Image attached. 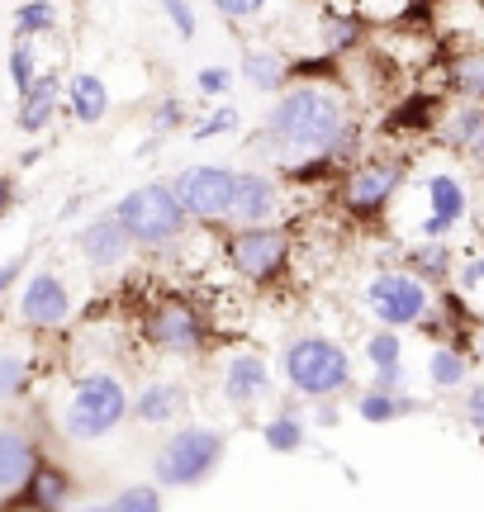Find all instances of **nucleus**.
<instances>
[{"label": "nucleus", "instance_id": "nucleus-4", "mask_svg": "<svg viewBox=\"0 0 484 512\" xmlns=\"http://www.w3.org/2000/svg\"><path fill=\"white\" fill-rule=\"evenodd\" d=\"M114 214L129 228L138 252L167 256L171 247H181L190 238V214L181 209L171 181H143V185H133V190H124L114 200Z\"/></svg>", "mask_w": 484, "mask_h": 512}, {"label": "nucleus", "instance_id": "nucleus-10", "mask_svg": "<svg viewBox=\"0 0 484 512\" xmlns=\"http://www.w3.org/2000/svg\"><path fill=\"white\" fill-rule=\"evenodd\" d=\"M233 181H238V166L224 162H190L171 176V190L181 209L190 214V223L200 228H228V209H233Z\"/></svg>", "mask_w": 484, "mask_h": 512}, {"label": "nucleus", "instance_id": "nucleus-25", "mask_svg": "<svg viewBox=\"0 0 484 512\" xmlns=\"http://www.w3.org/2000/svg\"><path fill=\"white\" fill-rule=\"evenodd\" d=\"M432 403L418 399V394H380V389H361L356 394V418L371 422V427H390L399 418H418L428 413Z\"/></svg>", "mask_w": 484, "mask_h": 512}, {"label": "nucleus", "instance_id": "nucleus-39", "mask_svg": "<svg viewBox=\"0 0 484 512\" xmlns=\"http://www.w3.org/2000/svg\"><path fill=\"white\" fill-rule=\"evenodd\" d=\"M366 389H380V394H409V370L404 361L399 366H385V370H371V384Z\"/></svg>", "mask_w": 484, "mask_h": 512}, {"label": "nucleus", "instance_id": "nucleus-29", "mask_svg": "<svg viewBox=\"0 0 484 512\" xmlns=\"http://www.w3.org/2000/svg\"><path fill=\"white\" fill-rule=\"evenodd\" d=\"M361 361L371 370H385V366H399L404 361V332L394 328H371L361 337Z\"/></svg>", "mask_w": 484, "mask_h": 512}, {"label": "nucleus", "instance_id": "nucleus-19", "mask_svg": "<svg viewBox=\"0 0 484 512\" xmlns=\"http://www.w3.org/2000/svg\"><path fill=\"white\" fill-rule=\"evenodd\" d=\"M38 465H43V451H38V441L29 432L24 427H0V498L19 494Z\"/></svg>", "mask_w": 484, "mask_h": 512}, {"label": "nucleus", "instance_id": "nucleus-14", "mask_svg": "<svg viewBox=\"0 0 484 512\" xmlns=\"http://www.w3.org/2000/svg\"><path fill=\"white\" fill-rule=\"evenodd\" d=\"M271 389H276V366L261 351H233L224 366H219V399L233 413H247V408L266 403Z\"/></svg>", "mask_w": 484, "mask_h": 512}, {"label": "nucleus", "instance_id": "nucleus-45", "mask_svg": "<svg viewBox=\"0 0 484 512\" xmlns=\"http://www.w3.org/2000/svg\"><path fill=\"white\" fill-rule=\"evenodd\" d=\"M76 512H110V503H86V508H76Z\"/></svg>", "mask_w": 484, "mask_h": 512}, {"label": "nucleus", "instance_id": "nucleus-32", "mask_svg": "<svg viewBox=\"0 0 484 512\" xmlns=\"http://www.w3.org/2000/svg\"><path fill=\"white\" fill-rule=\"evenodd\" d=\"M5 72H10V86L15 95H24L38 81V53H34V38H15V48L5 57Z\"/></svg>", "mask_w": 484, "mask_h": 512}, {"label": "nucleus", "instance_id": "nucleus-9", "mask_svg": "<svg viewBox=\"0 0 484 512\" xmlns=\"http://www.w3.org/2000/svg\"><path fill=\"white\" fill-rule=\"evenodd\" d=\"M409 185V162L399 157H361L342 171V214L356 223H380Z\"/></svg>", "mask_w": 484, "mask_h": 512}, {"label": "nucleus", "instance_id": "nucleus-13", "mask_svg": "<svg viewBox=\"0 0 484 512\" xmlns=\"http://www.w3.org/2000/svg\"><path fill=\"white\" fill-rule=\"evenodd\" d=\"M285 214V181L266 166H242L233 181V209H228V228H261V223H280Z\"/></svg>", "mask_w": 484, "mask_h": 512}, {"label": "nucleus", "instance_id": "nucleus-33", "mask_svg": "<svg viewBox=\"0 0 484 512\" xmlns=\"http://www.w3.org/2000/svg\"><path fill=\"white\" fill-rule=\"evenodd\" d=\"M242 128V114L238 105H214V110L200 119V124H190V143H209V138H224V133H238Z\"/></svg>", "mask_w": 484, "mask_h": 512}, {"label": "nucleus", "instance_id": "nucleus-17", "mask_svg": "<svg viewBox=\"0 0 484 512\" xmlns=\"http://www.w3.org/2000/svg\"><path fill=\"white\" fill-rule=\"evenodd\" d=\"M186 403H190V394L181 380H143L133 389L129 418L138 427H171V422L186 413Z\"/></svg>", "mask_w": 484, "mask_h": 512}, {"label": "nucleus", "instance_id": "nucleus-7", "mask_svg": "<svg viewBox=\"0 0 484 512\" xmlns=\"http://www.w3.org/2000/svg\"><path fill=\"white\" fill-rule=\"evenodd\" d=\"M224 261L233 266L242 285L252 290H271L285 280L290 261H295V233L290 223H261V228H228L224 233Z\"/></svg>", "mask_w": 484, "mask_h": 512}, {"label": "nucleus", "instance_id": "nucleus-34", "mask_svg": "<svg viewBox=\"0 0 484 512\" xmlns=\"http://www.w3.org/2000/svg\"><path fill=\"white\" fill-rule=\"evenodd\" d=\"M148 124L157 138H167V133H181V128L190 124V105L181 100V95H162L157 105L148 110Z\"/></svg>", "mask_w": 484, "mask_h": 512}, {"label": "nucleus", "instance_id": "nucleus-36", "mask_svg": "<svg viewBox=\"0 0 484 512\" xmlns=\"http://www.w3.org/2000/svg\"><path fill=\"white\" fill-rule=\"evenodd\" d=\"M162 15L171 19V29H176L181 43H195V34H200V15H195L190 0H162Z\"/></svg>", "mask_w": 484, "mask_h": 512}, {"label": "nucleus", "instance_id": "nucleus-26", "mask_svg": "<svg viewBox=\"0 0 484 512\" xmlns=\"http://www.w3.org/2000/svg\"><path fill=\"white\" fill-rule=\"evenodd\" d=\"M470 351L456 347V342H437V347L428 351V361H423V375H428V384L437 389V394H456V389H466L470 384Z\"/></svg>", "mask_w": 484, "mask_h": 512}, {"label": "nucleus", "instance_id": "nucleus-8", "mask_svg": "<svg viewBox=\"0 0 484 512\" xmlns=\"http://www.w3.org/2000/svg\"><path fill=\"white\" fill-rule=\"evenodd\" d=\"M432 299L437 290L423 285L418 275H409L404 266H385V271L366 275V285H361V304L366 313L375 318V328H423L432 313Z\"/></svg>", "mask_w": 484, "mask_h": 512}, {"label": "nucleus", "instance_id": "nucleus-1", "mask_svg": "<svg viewBox=\"0 0 484 512\" xmlns=\"http://www.w3.org/2000/svg\"><path fill=\"white\" fill-rule=\"evenodd\" d=\"M347 124H352V105L333 81H290L261 119V128L285 152V166L333 152V143L342 138Z\"/></svg>", "mask_w": 484, "mask_h": 512}, {"label": "nucleus", "instance_id": "nucleus-24", "mask_svg": "<svg viewBox=\"0 0 484 512\" xmlns=\"http://www.w3.org/2000/svg\"><path fill=\"white\" fill-rule=\"evenodd\" d=\"M261 441H266V451H276V456H299V451L309 446V422H304V408L295 403V394H290L285 408H276L271 418L261 422Z\"/></svg>", "mask_w": 484, "mask_h": 512}, {"label": "nucleus", "instance_id": "nucleus-11", "mask_svg": "<svg viewBox=\"0 0 484 512\" xmlns=\"http://www.w3.org/2000/svg\"><path fill=\"white\" fill-rule=\"evenodd\" d=\"M423 200V219L413 223V242H451L470 219V190L456 171H428L423 181H413Z\"/></svg>", "mask_w": 484, "mask_h": 512}, {"label": "nucleus", "instance_id": "nucleus-31", "mask_svg": "<svg viewBox=\"0 0 484 512\" xmlns=\"http://www.w3.org/2000/svg\"><path fill=\"white\" fill-rule=\"evenodd\" d=\"M447 91L456 95V100L484 105V57H461V62L447 72Z\"/></svg>", "mask_w": 484, "mask_h": 512}, {"label": "nucleus", "instance_id": "nucleus-21", "mask_svg": "<svg viewBox=\"0 0 484 512\" xmlns=\"http://www.w3.org/2000/svg\"><path fill=\"white\" fill-rule=\"evenodd\" d=\"M238 76H242L247 91L271 95V100H276V95L295 81V62H290L285 53H276V48H247L242 62H238Z\"/></svg>", "mask_w": 484, "mask_h": 512}, {"label": "nucleus", "instance_id": "nucleus-38", "mask_svg": "<svg viewBox=\"0 0 484 512\" xmlns=\"http://www.w3.org/2000/svg\"><path fill=\"white\" fill-rule=\"evenodd\" d=\"M451 285H456L461 294H470V299H475V294L484 290V256H466V261L456 266V280H451Z\"/></svg>", "mask_w": 484, "mask_h": 512}, {"label": "nucleus", "instance_id": "nucleus-12", "mask_svg": "<svg viewBox=\"0 0 484 512\" xmlns=\"http://www.w3.org/2000/svg\"><path fill=\"white\" fill-rule=\"evenodd\" d=\"M15 313L19 323L29 332H57L72 323L76 313V299H72V285L62 280L57 271H34L24 285H19V299H15Z\"/></svg>", "mask_w": 484, "mask_h": 512}, {"label": "nucleus", "instance_id": "nucleus-35", "mask_svg": "<svg viewBox=\"0 0 484 512\" xmlns=\"http://www.w3.org/2000/svg\"><path fill=\"white\" fill-rule=\"evenodd\" d=\"M110 512H162V489L157 484H124L110 498Z\"/></svg>", "mask_w": 484, "mask_h": 512}, {"label": "nucleus", "instance_id": "nucleus-42", "mask_svg": "<svg viewBox=\"0 0 484 512\" xmlns=\"http://www.w3.org/2000/svg\"><path fill=\"white\" fill-rule=\"evenodd\" d=\"M24 266H29V256H10V261H0V304L19 290V275H24Z\"/></svg>", "mask_w": 484, "mask_h": 512}, {"label": "nucleus", "instance_id": "nucleus-3", "mask_svg": "<svg viewBox=\"0 0 484 512\" xmlns=\"http://www.w3.org/2000/svg\"><path fill=\"white\" fill-rule=\"evenodd\" d=\"M129 408H133L129 384L119 380L114 370L95 366V370H81L72 380L67 399L57 408V422H62V437L67 441H105L129 422Z\"/></svg>", "mask_w": 484, "mask_h": 512}, {"label": "nucleus", "instance_id": "nucleus-18", "mask_svg": "<svg viewBox=\"0 0 484 512\" xmlns=\"http://www.w3.org/2000/svg\"><path fill=\"white\" fill-rule=\"evenodd\" d=\"M62 110H67V119L81 124V128L105 124L110 110H114V95H110V86H105V76L72 72V81L62 86Z\"/></svg>", "mask_w": 484, "mask_h": 512}, {"label": "nucleus", "instance_id": "nucleus-6", "mask_svg": "<svg viewBox=\"0 0 484 512\" xmlns=\"http://www.w3.org/2000/svg\"><path fill=\"white\" fill-rule=\"evenodd\" d=\"M138 337H143V347H152L157 356H171V361H195V356H205L209 342H214L200 304L186 299V294L152 299L148 309L138 313Z\"/></svg>", "mask_w": 484, "mask_h": 512}, {"label": "nucleus", "instance_id": "nucleus-2", "mask_svg": "<svg viewBox=\"0 0 484 512\" xmlns=\"http://www.w3.org/2000/svg\"><path fill=\"white\" fill-rule=\"evenodd\" d=\"M280 384L295 394V399H342L356 384V361L352 351L342 347L328 332H299L280 347Z\"/></svg>", "mask_w": 484, "mask_h": 512}, {"label": "nucleus", "instance_id": "nucleus-37", "mask_svg": "<svg viewBox=\"0 0 484 512\" xmlns=\"http://www.w3.org/2000/svg\"><path fill=\"white\" fill-rule=\"evenodd\" d=\"M233 81H238L233 67H200V72H195V86H200V95H209V100L228 95L233 91Z\"/></svg>", "mask_w": 484, "mask_h": 512}, {"label": "nucleus", "instance_id": "nucleus-27", "mask_svg": "<svg viewBox=\"0 0 484 512\" xmlns=\"http://www.w3.org/2000/svg\"><path fill=\"white\" fill-rule=\"evenodd\" d=\"M10 24H15V38H43L62 29V10L57 0H19Z\"/></svg>", "mask_w": 484, "mask_h": 512}, {"label": "nucleus", "instance_id": "nucleus-5", "mask_svg": "<svg viewBox=\"0 0 484 512\" xmlns=\"http://www.w3.org/2000/svg\"><path fill=\"white\" fill-rule=\"evenodd\" d=\"M224 456H228V432L209 427V422H186L157 446L152 484H162V489H200V484L219 475Z\"/></svg>", "mask_w": 484, "mask_h": 512}, {"label": "nucleus", "instance_id": "nucleus-41", "mask_svg": "<svg viewBox=\"0 0 484 512\" xmlns=\"http://www.w3.org/2000/svg\"><path fill=\"white\" fill-rule=\"evenodd\" d=\"M209 5H214L224 19H238V24H242V19H257L271 0H209Z\"/></svg>", "mask_w": 484, "mask_h": 512}, {"label": "nucleus", "instance_id": "nucleus-20", "mask_svg": "<svg viewBox=\"0 0 484 512\" xmlns=\"http://www.w3.org/2000/svg\"><path fill=\"white\" fill-rule=\"evenodd\" d=\"M15 128L19 133H48V124L62 110V76L57 72H38V81L24 95H15Z\"/></svg>", "mask_w": 484, "mask_h": 512}, {"label": "nucleus", "instance_id": "nucleus-28", "mask_svg": "<svg viewBox=\"0 0 484 512\" xmlns=\"http://www.w3.org/2000/svg\"><path fill=\"white\" fill-rule=\"evenodd\" d=\"M366 43V19L361 15H328L323 19V53L328 57H347L352 48Z\"/></svg>", "mask_w": 484, "mask_h": 512}, {"label": "nucleus", "instance_id": "nucleus-22", "mask_svg": "<svg viewBox=\"0 0 484 512\" xmlns=\"http://www.w3.org/2000/svg\"><path fill=\"white\" fill-rule=\"evenodd\" d=\"M399 266L409 275H418L423 285H432V290H447L451 280H456V247L451 242H409L404 252H399Z\"/></svg>", "mask_w": 484, "mask_h": 512}, {"label": "nucleus", "instance_id": "nucleus-30", "mask_svg": "<svg viewBox=\"0 0 484 512\" xmlns=\"http://www.w3.org/2000/svg\"><path fill=\"white\" fill-rule=\"evenodd\" d=\"M34 384V361L19 351H0V403H15Z\"/></svg>", "mask_w": 484, "mask_h": 512}, {"label": "nucleus", "instance_id": "nucleus-15", "mask_svg": "<svg viewBox=\"0 0 484 512\" xmlns=\"http://www.w3.org/2000/svg\"><path fill=\"white\" fill-rule=\"evenodd\" d=\"M76 252H81V261H86L91 271L110 275V271H124L138 247H133L129 228L119 223V214L105 209V214H95V219L81 223V233H76Z\"/></svg>", "mask_w": 484, "mask_h": 512}, {"label": "nucleus", "instance_id": "nucleus-44", "mask_svg": "<svg viewBox=\"0 0 484 512\" xmlns=\"http://www.w3.org/2000/svg\"><path fill=\"white\" fill-rule=\"evenodd\" d=\"M15 200H19V181H15V176H5V171H0V219H5V214L15 209Z\"/></svg>", "mask_w": 484, "mask_h": 512}, {"label": "nucleus", "instance_id": "nucleus-43", "mask_svg": "<svg viewBox=\"0 0 484 512\" xmlns=\"http://www.w3.org/2000/svg\"><path fill=\"white\" fill-rule=\"evenodd\" d=\"M314 422H318V427H337V422H342L337 399H314Z\"/></svg>", "mask_w": 484, "mask_h": 512}, {"label": "nucleus", "instance_id": "nucleus-16", "mask_svg": "<svg viewBox=\"0 0 484 512\" xmlns=\"http://www.w3.org/2000/svg\"><path fill=\"white\" fill-rule=\"evenodd\" d=\"M72 489H76L72 475L62 465H53V460H43L34 475H29V484L0 503V512H67Z\"/></svg>", "mask_w": 484, "mask_h": 512}, {"label": "nucleus", "instance_id": "nucleus-40", "mask_svg": "<svg viewBox=\"0 0 484 512\" xmlns=\"http://www.w3.org/2000/svg\"><path fill=\"white\" fill-rule=\"evenodd\" d=\"M461 418L475 427L484 437V380H470L466 384V399H461Z\"/></svg>", "mask_w": 484, "mask_h": 512}, {"label": "nucleus", "instance_id": "nucleus-46", "mask_svg": "<svg viewBox=\"0 0 484 512\" xmlns=\"http://www.w3.org/2000/svg\"><path fill=\"white\" fill-rule=\"evenodd\" d=\"M475 356L484 361V332H475Z\"/></svg>", "mask_w": 484, "mask_h": 512}, {"label": "nucleus", "instance_id": "nucleus-23", "mask_svg": "<svg viewBox=\"0 0 484 512\" xmlns=\"http://www.w3.org/2000/svg\"><path fill=\"white\" fill-rule=\"evenodd\" d=\"M437 138L451 147V152H466V157H484V105L475 100H461L442 114L437 124Z\"/></svg>", "mask_w": 484, "mask_h": 512}]
</instances>
